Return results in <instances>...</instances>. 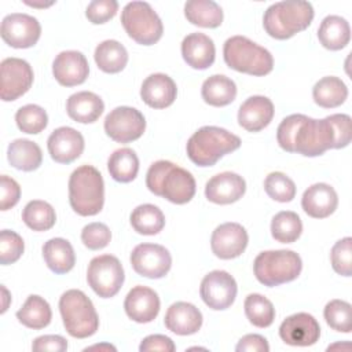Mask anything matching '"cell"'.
<instances>
[{"label":"cell","mask_w":352,"mask_h":352,"mask_svg":"<svg viewBox=\"0 0 352 352\" xmlns=\"http://www.w3.org/2000/svg\"><path fill=\"white\" fill-rule=\"evenodd\" d=\"M276 140L287 153L318 157L336 146V135L329 116L315 120L304 114H290L276 129Z\"/></svg>","instance_id":"1"},{"label":"cell","mask_w":352,"mask_h":352,"mask_svg":"<svg viewBox=\"0 0 352 352\" xmlns=\"http://www.w3.org/2000/svg\"><path fill=\"white\" fill-rule=\"evenodd\" d=\"M314 19V7L302 0H286L271 4L263 16V26L268 36L287 40L305 30Z\"/></svg>","instance_id":"2"},{"label":"cell","mask_w":352,"mask_h":352,"mask_svg":"<svg viewBox=\"0 0 352 352\" xmlns=\"http://www.w3.org/2000/svg\"><path fill=\"white\" fill-rule=\"evenodd\" d=\"M241 147V139L230 131L205 125L195 131L187 142L188 158L198 166H212L221 157Z\"/></svg>","instance_id":"3"},{"label":"cell","mask_w":352,"mask_h":352,"mask_svg":"<svg viewBox=\"0 0 352 352\" xmlns=\"http://www.w3.org/2000/svg\"><path fill=\"white\" fill-rule=\"evenodd\" d=\"M69 202L80 216L98 214L104 204V183L92 165H81L69 177Z\"/></svg>","instance_id":"4"},{"label":"cell","mask_w":352,"mask_h":352,"mask_svg":"<svg viewBox=\"0 0 352 352\" xmlns=\"http://www.w3.org/2000/svg\"><path fill=\"white\" fill-rule=\"evenodd\" d=\"M224 62L230 69L250 76H265L274 69L271 52L245 36H232L223 47Z\"/></svg>","instance_id":"5"},{"label":"cell","mask_w":352,"mask_h":352,"mask_svg":"<svg viewBox=\"0 0 352 352\" xmlns=\"http://www.w3.org/2000/svg\"><path fill=\"white\" fill-rule=\"evenodd\" d=\"M59 312L66 331L74 338L91 337L99 329V316L92 301L78 289H70L60 296Z\"/></svg>","instance_id":"6"},{"label":"cell","mask_w":352,"mask_h":352,"mask_svg":"<svg viewBox=\"0 0 352 352\" xmlns=\"http://www.w3.org/2000/svg\"><path fill=\"white\" fill-rule=\"evenodd\" d=\"M301 257L287 249L261 252L253 263L256 279L268 287L294 280L301 274Z\"/></svg>","instance_id":"7"},{"label":"cell","mask_w":352,"mask_h":352,"mask_svg":"<svg viewBox=\"0 0 352 352\" xmlns=\"http://www.w3.org/2000/svg\"><path fill=\"white\" fill-rule=\"evenodd\" d=\"M121 23L128 36L142 45L155 44L164 33L158 14L146 1H131L121 11Z\"/></svg>","instance_id":"8"},{"label":"cell","mask_w":352,"mask_h":352,"mask_svg":"<svg viewBox=\"0 0 352 352\" xmlns=\"http://www.w3.org/2000/svg\"><path fill=\"white\" fill-rule=\"evenodd\" d=\"M124 279L122 264L113 254L96 256L88 264V285L102 298L114 297L122 287Z\"/></svg>","instance_id":"9"},{"label":"cell","mask_w":352,"mask_h":352,"mask_svg":"<svg viewBox=\"0 0 352 352\" xmlns=\"http://www.w3.org/2000/svg\"><path fill=\"white\" fill-rule=\"evenodd\" d=\"M144 129V116L135 107L118 106L104 118V132L117 143L133 142L143 135Z\"/></svg>","instance_id":"10"},{"label":"cell","mask_w":352,"mask_h":352,"mask_svg":"<svg viewBox=\"0 0 352 352\" xmlns=\"http://www.w3.org/2000/svg\"><path fill=\"white\" fill-rule=\"evenodd\" d=\"M33 69L21 58H6L0 63V98L4 102L16 100L33 84Z\"/></svg>","instance_id":"11"},{"label":"cell","mask_w":352,"mask_h":352,"mask_svg":"<svg viewBox=\"0 0 352 352\" xmlns=\"http://www.w3.org/2000/svg\"><path fill=\"white\" fill-rule=\"evenodd\" d=\"M238 286L231 274L223 270H214L206 274L199 286L202 301L214 311L230 308L236 297Z\"/></svg>","instance_id":"12"},{"label":"cell","mask_w":352,"mask_h":352,"mask_svg":"<svg viewBox=\"0 0 352 352\" xmlns=\"http://www.w3.org/2000/svg\"><path fill=\"white\" fill-rule=\"evenodd\" d=\"M133 271L150 279L164 278L172 267V256L166 248L157 243H139L131 253Z\"/></svg>","instance_id":"13"},{"label":"cell","mask_w":352,"mask_h":352,"mask_svg":"<svg viewBox=\"0 0 352 352\" xmlns=\"http://www.w3.org/2000/svg\"><path fill=\"white\" fill-rule=\"evenodd\" d=\"M0 34L4 43L14 48L33 47L41 34L40 22L28 14L12 12L3 18Z\"/></svg>","instance_id":"14"},{"label":"cell","mask_w":352,"mask_h":352,"mask_svg":"<svg viewBox=\"0 0 352 352\" xmlns=\"http://www.w3.org/2000/svg\"><path fill=\"white\" fill-rule=\"evenodd\" d=\"M249 242V235L245 227L239 223H223L214 228L210 238V248L216 257L231 260L239 257Z\"/></svg>","instance_id":"15"},{"label":"cell","mask_w":352,"mask_h":352,"mask_svg":"<svg viewBox=\"0 0 352 352\" xmlns=\"http://www.w3.org/2000/svg\"><path fill=\"white\" fill-rule=\"evenodd\" d=\"M279 337L287 345L309 346L319 340L320 326L311 314H293L280 323Z\"/></svg>","instance_id":"16"},{"label":"cell","mask_w":352,"mask_h":352,"mask_svg":"<svg viewBox=\"0 0 352 352\" xmlns=\"http://www.w3.org/2000/svg\"><path fill=\"white\" fill-rule=\"evenodd\" d=\"M52 74L63 87L80 85L89 74V65L82 52L74 50L62 51L52 62Z\"/></svg>","instance_id":"17"},{"label":"cell","mask_w":352,"mask_h":352,"mask_svg":"<svg viewBox=\"0 0 352 352\" xmlns=\"http://www.w3.org/2000/svg\"><path fill=\"white\" fill-rule=\"evenodd\" d=\"M195 190V179L191 172L172 162L161 182L160 197H164L172 204L183 205L194 198Z\"/></svg>","instance_id":"18"},{"label":"cell","mask_w":352,"mask_h":352,"mask_svg":"<svg viewBox=\"0 0 352 352\" xmlns=\"http://www.w3.org/2000/svg\"><path fill=\"white\" fill-rule=\"evenodd\" d=\"M82 135L72 126H59L50 135L47 148L51 158L58 164H70L84 151Z\"/></svg>","instance_id":"19"},{"label":"cell","mask_w":352,"mask_h":352,"mask_svg":"<svg viewBox=\"0 0 352 352\" xmlns=\"http://www.w3.org/2000/svg\"><path fill=\"white\" fill-rule=\"evenodd\" d=\"M160 297L157 292L147 286L132 287L124 301V309L129 319L138 323L153 322L160 312Z\"/></svg>","instance_id":"20"},{"label":"cell","mask_w":352,"mask_h":352,"mask_svg":"<svg viewBox=\"0 0 352 352\" xmlns=\"http://www.w3.org/2000/svg\"><path fill=\"white\" fill-rule=\"evenodd\" d=\"M246 191V182L234 172H221L206 182L205 197L217 205H228L236 202Z\"/></svg>","instance_id":"21"},{"label":"cell","mask_w":352,"mask_h":352,"mask_svg":"<svg viewBox=\"0 0 352 352\" xmlns=\"http://www.w3.org/2000/svg\"><path fill=\"white\" fill-rule=\"evenodd\" d=\"M274 111V103L270 98L253 95L241 104L238 122L248 132H258L272 121Z\"/></svg>","instance_id":"22"},{"label":"cell","mask_w":352,"mask_h":352,"mask_svg":"<svg viewBox=\"0 0 352 352\" xmlns=\"http://www.w3.org/2000/svg\"><path fill=\"white\" fill-rule=\"evenodd\" d=\"M338 205L336 190L327 183H315L309 186L301 198L304 212L314 219H324L334 213Z\"/></svg>","instance_id":"23"},{"label":"cell","mask_w":352,"mask_h":352,"mask_svg":"<svg viewBox=\"0 0 352 352\" xmlns=\"http://www.w3.org/2000/svg\"><path fill=\"white\" fill-rule=\"evenodd\" d=\"M177 95L175 81L164 73H154L146 77L140 88L142 100L153 109L169 107Z\"/></svg>","instance_id":"24"},{"label":"cell","mask_w":352,"mask_h":352,"mask_svg":"<svg viewBox=\"0 0 352 352\" xmlns=\"http://www.w3.org/2000/svg\"><path fill=\"white\" fill-rule=\"evenodd\" d=\"M182 56L190 67L205 70L214 62V43L204 33H190L182 41Z\"/></svg>","instance_id":"25"},{"label":"cell","mask_w":352,"mask_h":352,"mask_svg":"<svg viewBox=\"0 0 352 352\" xmlns=\"http://www.w3.org/2000/svg\"><path fill=\"white\" fill-rule=\"evenodd\" d=\"M165 327L177 336L195 334L202 326V314L191 302H173L164 318Z\"/></svg>","instance_id":"26"},{"label":"cell","mask_w":352,"mask_h":352,"mask_svg":"<svg viewBox=\"0 0 352 352\" xmlns=\"http://www.w3.org/2000/svg\"><path fill=\"white\" fill-rule=\"evenodd\" d=\"M104 103L102 98L89 91H80L69 96L66 102L67 116L76 122L92 124L103 113Z\"/></svg>","instance_id":"27"},{"label":"cell","mask_w":352,"mask_h":352,"mask_svg":"<svg viewBox=\"0 0 352 352\" xmlns=\"http://www.w3.org/2000/svg\"><path fill=\"white\" fill-rule=\"evenodd\" d=\"M43 257L47 267L60 275L73 270L76 254L72 243L65 238H51L43 245Z\"/></svg>","instance_id":"28"},{"label":"cell","mask_w":352,"mask_h":352,"mask_svg":"<svg viewBox=\"0 0 352 352\" xmlns=\"http://www.w3.org/2000/svg\"><path fill=\"white\" fill-rule=\"evenodd\" d=\"M7 160L18 170H36L43 161V153L36 142L29 139H15L8 144Z\"/></svg>","instance_id":"29"},{"label":"cell","mask_w":352,"mask_h":352,"mask_svg":"<svg viewBox=\"0 0 352 352\" xmlns=\"http://www.w3.org/2000/svg\"><path fill=\"white\" fill-rule=\"evenodd\" d=\"M318 38L320 44L330 51L345 48L351 40V28L348 21L340 15H327L320 22Z\"/></svg>","instance_id":"30"},{"label":"cell","mask_w":352,"mask_h":352,"mask_svg":"<svg viewBox=\"0 0 352 352\" xmlns=\"http://www.w3.org/2000/svg\"><path fill=\"white\" fill-rule=\"evenodd\" d=\"M201 95L205 103L214 107H223L234 102L236 96V85L224 74H213L204 81Z\"/></svg>","instance_id":"31"},{"label":"cell","mask_w":352,"mask_h":352,"mask_svg":"<svg viewBox=\"0 0 352 352\" xmlns=\"http://www.w3.org/2000/svg\"><path fill=\"white\" fill-rule=\"evenodd\" d=\"M312 96L318 106L333 109L341 106L346 100L348 88L340 77L326 76L314 85Z\"/></svg>","instance_id":"32"},{"label":"cell","mask_w":352,"mask_h":352,"mask_svg":"<svg viewBox=\"0 0 352 352\" xmlns=\"http://www.w3.org/2000/svg\"><path fill=\"white\" fill-rule=\"evenodd\" d=\"M188 22L201 28H219L223 22V10L213 0H188L184 4Z\"/></svg>","instance_id":"33"},{"label":"cell","mask_w":352,"mask_h":352,"mask_svg":"<svg viewBox=\"0 0 352 352\" xmlns=\"http://www.w3.org/2000/svg\"><path fill=\"white\" fill-rule=\"evenodd\" d=\"M16 319L29 329L40 330L51 323L52 311L50 304L43 297L30 294L23 305L16 311Z\"/></svg>","instance_id":"34"},{"label":"cell","mask_w":352,"mask_h":352,"mask_svg":"<svg viewBox=\"0 0 352 352\" xmlns=\"http://www.w3.org/2000/svg\"><path fill=\"white\" fill-rule=\"evenodd\" d=\"M96 66L104 73H120L128 63V51L117 40H104L99 43L94 54Z\"/></svg>","instance_id":"35"},{"label":"cell","mask_w":352,"mask_h":352,"mask_svg":"<svg viewBox=\"0 0 352 352\" xmlns=\"http://www.w3.org/2000/svg\"><path fill=\"white\" fill-rule=\"evenodd\" d=\"M107 169L116 182L129 183L138 176L139 158L129 147L118 148L110 154L107 160Z\"/></svg>","instance_id":"36"},{"label":"cell","mask_w":352,"mask_h":352,"mask_svg":"<svg viewBox=\"0 0 352 352\" xmlns=\"http://www.w3.org/2000/svg\"><path fill=\"white\" fill-rule=\"evenodd\" d=\"M131 226L138 234L155 235L164 228L165 216L158 206L153 204H143L132 210Z\"/></svg>","instance_id":"37"},{"label":"cell","mask_w":352,"mask_h":352,"mask_svg":"<svg viewBox=\"0 0 352 352\" xmlns=\"http://www.w3.org/2000/svg\"><path fill=\"white\" fill-rule=\"evenodd\" d=\"M23 223L33 231H47L56 221L55 209L45 201L33 199L22 210Z\"/></svg>","instance_id":"38"},{"label":"cell","mask_w":352,"mask_h":352,"mask_svg":"<svg viewBox=\"0 0 352 352\" xmlns=\"http://www.w3.org/2000/svg\"><path fill=\"white\" fill-rule=\"evenodd\" d=\"M302 232V223L297 213L292 210H282L272 217L271 235L280 243L296 242Z\"/></svg>","instance_id":"39"},{"label":"cell","mask_w":352,"mask_h":352,"mask_svg":"<svg viewBox=\"0 0 352 352\" xmlns=\"http://www.w3.org/2000/svg\"><path fill=\"white\" fill-rule=\"evenodd\" d=\"M245 315L249 322L260 329L268 327L275 319V308L272 302L258 293H252L245 298Z\"/></svg>","instance_id":"40"},{"label":"cell","mask_w":352,"mask_h":352,"mask_svg":"<svg viewBox=\"0 0 352 352\" xmlns=\"http://www.w3.org/2000/svg\"><path fill=\"white\" fill-rule=\"evenodd\" d=\"M15 122L22 132L36 135L45 129L48 124V116L41 106L30 103L16 110Z\"/></svg>","instance_id":"41"},{"label":"cell","mask_w":352,"mask_h":352,"mask_svg":"<svg viewBox=\"0 0 352 352\" xmlns=\"http://www.w3.org/2000/svg\"><path fill=\"white\" fill-rule=\"evenodd\" d=\"M326 323L336 331L351 333L352 331V307L344 300H331L323 309Z\"/></svg>","instance_id":"42"},{"label":"cell","mask_w":352,"mask_h":352,"mask_svg":"<svg viewBox=\"0 0 352 352\" xmlns=\"http://www.w3.org/2000/svg\"><path fill=\"white\" fill-rule=\"evenodd\" d=\"M264 190L270 198L278 202H290L296 197L294 182L282 172H271L264 180Z\"/></svg>","instance_id":"43"},{"label":"cell","mask_w":352,"mask_h":352,"mask_svg":"<svg viewBox=\"0 0 352 352\" xmlns=\"http://www.w3.org/2000/svg\"><path fill=\"white\" fill-rule=\"evenodd\" d=\"M333 270L342 276L352 275V238L345 236L337 241L330 252Z\"/></svg>","instance_id":"44"},{"label":"cell","mask_w":352,"mask_h":352,"mask_svg":"<svg viewBox=\"0 0 352 352\" xmlns=\"http://www.w3.org/2000/svg\"><path fill=\"white\" fill-rule=\"evenodd\" d=\"M23 250L25 243L19 234L12 230H3L0 232V263L3 265L18 261Z\"/></svg>","instance_id":"45"},{"label":"cell","mask_w":352,"mask_h":352,"mask_svg":"<svg viewBox=\"0 0 352 352\" xmlns=\"http://www.w3.org/2000/svg\"><path fill=\"white\" fill-rule=\"evenodd\" d=\"M111 239L110 228L103 223H89L81 231V241L89 250H100L109 245Z\"/></svg>","instance_id":"46"},{"label":"cell","mask_w":352,"mask_h":352,"mask_svg":"<svg viewBox=\"0 0 352 352\" xmlns=\"http://www.w3.org/2000/svg\"><path fill=\"white\" fill-rule=\"evenodd\" d=\"M118 3L116 0H94L88 4L85 16L94 25L106 23L117 14Z\"/></svg>","instance_id":"47"},{"label":"cell","mask_w":352,"mask_h":352,"mask_svg":"<svg viewBox=\"0 0 352 352\" xmlns=\"http://www.w3.org/2000/svg\"><path fill=\"white\" fill-rule=\"evenodd\" d=\"M329 120L333 125L336 135V146L334 148H344L351 143L352 139V121L348 114H331Z\"/></svg>","instance_id":"48"},{"label":"cell","mask_w":352,"mask_h":352,"mask_svg":"<svg viewBox=\"0 0 352 352\" xmlns=\"http://www.w3.org/2000/svg\"><path fill=\"white\" fill-rule=\"evenodd\" d=\"M0 190H1V210H8L14 208L21 198V187L19 184L10 176L1 175L0 177Z\"/></svg>","instance_id":"49"},{"label":"cell","mask_w":352,"mask_h":352,"mask_svg":"<svg viewBox=\"0 0 352 352\" xmlns=\"http://www.w3.org/2000/svg\"><path fill=\"white\" fill-rule=\"evenodd\" d=\"M67 349V341L58 334H47L37 337L32 344L34 352H63Z\"/></svg>","instance_id":"50"},{"label":"cell","mask_w":352,"mask_h":352,"mask_svg":"<svg viewBox=\"0 0 352 352\" xmlns=\"http://www.w3.org/2000/svg\"><path fill=\"white\" fill-rule=\"evenodd\" d=\"M172 165L170 161H166V160H160V161H155L154 164L150 165L148 170H147V175H146V186L147 188L160 197V187H161V182L164 179V175L165 172L168 170V168Z\"/></svg>","instance_id":"51"},{"label":"cell","mask_w":352,"mask_h":352,"mask_svg":"<svg viewBox=\"0 0 352 352\" xmlns=\"http://www.w3.org/2000/svg\"><path fill=\"white\" fill-rule=\"evenodd\" d=\"M176 345L173 341L162 334H151L143 338L139 345L140 352H150V351H160V352H173Z\"/></svg>","instance_id":"52"},{"label":"cell","mask_w":352,"mask_h":352,"mask_svg":"<svg viewBox=\"0 0 352 352\" xmlns=\"http://www.w3.org/2000/svg\"><path fill=\"white\" fill-rule=\"evenodd\" d=\"M235 351L236 352H268L270 345H268V341L260 334H246L238 341Z\"/></svg>","instance_id":"53"},{"label":"cell","mask_w":352,"mask_h":352,"mask_svg":"<svg viewBox=\"0 0 352 352\" xmlns=\"http://www.w3.org/2000/svg\"><path fill=\"white\" fill-rule=\"evenodd\" d=\"M92 349H99V351H116V346L110 345V344H96L92 346L85 348L84 351H92Z\"/></svg>","instance_id":"54"},{"label":"cell","mask_w":352,"mask_h":352,"mask_svg":"<svg viewBox=\"0 0 352 352\" xmlns=\"http://www.w3.org/2000/svg\"><path fill=\"white\" fill-rule=\"evenodd\" d=\"M1 292H3V300H4V302H3V308H1V314H4L6 311H7V308H8V300H11V297H10V294H8V292H7V289L4 287V286H1Z\"/></svg>","instance_id":"55"},{"label":"cell","mask_w":352,"mask_h":352,"mask_svg":"<svg viewBox=\"0 0 352 352\" xmlns=\"http://www.w3.org/2000/svg\"><path fill=\"white\" fill-rule=\"evenodd\" d=\"M26 4H28V6H30V7H40V8H44V7H50V6H52L54 3H50V4H38V3H29V1H26Z\"/></svg>","instance_id":"56"}]
</instances>
